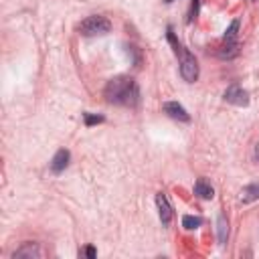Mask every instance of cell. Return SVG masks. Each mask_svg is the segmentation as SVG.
Segmentation results:
<instances>
[{
    "label": "cell",
    "mask_w": 259,
    "mask_h": 259,
    "mask_svg": "<svg viewBox=\"0 0 259 259\" xmlns=\"http://www.w3.org/2000/svg\"><path fill=\"white\" fill-rule=\"evenodd\" d=\"M103 95H105V99L109 103L125 105V107H136L138 101H140L138 83L132 77H127V75H119V77L109 79L107 85H105Z\"/></svg>",
    "instance_id": "cell-1"
},
{
    "label": "cell",
    "mask_w": 259,
    "mask_h": 259,
    "mask_svg": "<svg viewBox=\"0 0 259 259\" xmlns=\"http://www.w3.org/2000/svg\"><path fill=\"white\" fill-rule=\"evenodd\" d=\"M168 40L172 42L174 53L180 57V75H182V79L188 81V83H194V81L198 79V63H196L194 55H192L190 51H186V49L176 40L172 28H168Z\"/></svg>",
    "instance_id": "cell-2"
},
{
    "label": "cell",
    "mask_w": 259,
    "mask_h": 259,
    "mask_svg": "<svg viewBox=\"0 0 259 259\" xmlns=\"http://www.w3.org/2000/svg\"><path fill=\"white\" fill-rule=\"evenodd\" d=\"M111 28V22L101 16V14H93V16H87L85 20H81L79 24V32L83 36H95V34H105L109 32Z\"/></svg>",
    "instance_id": "cell-3"
},
{
    "label": "cell",
    "mask_w": 259,
    "mask_h": 259,
    "mask_svg": "<svg viewBox=\"0 0 259 259\" xmlns=\"http://www.w3.org/2000/svg\"><path fill=\"white\" fill-rule=\"evenodd\" d=\"M225 101L243 107V105L249 103V93H247L243 87H239V85H231V87H227V91H225Z\"/></svg>",
    "instance_id": "cell-4"
},
{
    "label": "cell",
    "mask_w": 259,
    "mask_h": 259,
    "mask_svg": "<svg viewBox=\"0 0 259 259\" xmlns=\"http://www.w3.org/2000/svg\"><path fill=\"white\" fill-rule=\"evenodd\" d=\"M164 113H168L172 119H178V121H190L188 111L178 101H166L164 103Z\"/></svg>",
    "instance_id": "cell-5"
},
{
    "label": "cell",
    "mask_w": 259,
    "mask_h": 259,
    "mask_svg": "<svg viewBox=\"0 0 259 259\" xmlns=\"http://www.w3.org/2000/svg\"><path fill=\"white\" fill-rule=\"evenodd\" d=\"M156 204H158V214H160L162 225H170V221H172V206H170L166 194H162V192L156 194Z\"/></svg>",
    "instance_id": "cell-6"
},
{
    "label": "cell",
    "mask_w": 259,
    "mask_h": 259,
    "mask_svg": "<svg viewBox=\"0 0 259 259\" xmlns=\"http://www.w3.org/2000/svg\"><path fill=\"white\" fill-rule=\"evenodd\" d=\"M69 150H59L57 154H55V158L51 160V170L55 172V174H61L67 166H69Z\"/></svg>",
    "instance_id": "cell-7"
},
{
    "label": "cell",
    "mask_w": 259,
    "mask_h": 259,
    "mask_svg": "<svg viewBox=\"0 0 259 259\" xmlns=\"http://www.w3.org/2000/svg\"><path fill=\"white\" fill-rule=\"evenodd\" d=\"M194 194L200 196V198H204V200H210L214 196V188L210 186V182L206 178H198L194 182Z\"/></svg>",
    "instance_id": "cell-8"
},
{
    "label": "cell",
    "mask_w": 259,
    "mask_h": 259,
    "mask_svg": "<svg viewBox=\"0 0 259 259\" xmlns=\"http://www.w3.org/2000/svg\"><path fill=\"white\" fill-rule=\"evenodd\" d=\"M14 259L16 257H40V249H38V245L36 243H24L20 249H16L14 251V255H12Z\"/></svg>",
    "instance_id": "cell-9"
},
{
    "label": "cell",
    "mask_w": 259,
    "mask_h": 259,
    "mask_svg": "<svg viewBox=\"0 0 259 259\" xmlns=\"http://www.w3.org/2000/svg\"><path fill=\"white\" fill-rule=\"evenodd\" d=\"M241 198H243V202L257 200V198H259V184H249V186H245L243 192H241Z\"/></svg>",
    "instance_id": "cell-10"
},
{
    "label": "cell",
    "mask_w": 259,
    "mask_h": 259,
    "mask_svg": "<svg viewBox=\"0 0 259 259\" xmlns=\"http://www.w3.org/2000/svg\"><path fill=\"white\" fill-rule=\"evenodd\" d=\"M200 225H202V219H200V217H192V214H184V217H182V227L188 229V231L198 229Z\"/></svg>",
    "instance_id": "cell-11"
},
{
    "label": "cell",
    "mask_w": 259,
    "mask_h": 259,
    "mask_svg": "<svg viewBox=\"0 0 259 259\" xmlns=\"http://www.w3.org/2000/svg\"><path fill=\"white\" fill-rule=\"evenodd\" d=\"M219 243L223 245L225 241H227V235H229V225H227V219H225V214H221L219 217Z\"/></svg>",
    "instance_id": "cell-12"
},
{
    "label": "cell",
    "mask_w": 259,
    "mask_h": 259,
    "mask_svg": "<svg viewBox=\"0 0 259 259\" xmlns=\"http://www.w3.org/2000/svg\"><path fill=\"white\" fill-rule=\"evenodd\" d=\"M237 30H239V20H233L231 26H229L227 32H225V42H235V38H237Z\"/></svg>",
    "instance_id": "cell-13"
},
{
    "label": "cell",
    "mask_w": 259,
    "mask_h": 259,
    "mask_svg": "<svg viewBox=\"0 0 259 259\" xmlns=\"http://www.w3.org/2000/svg\"><path fill=\"white\" fill-rule=\"evenodd\" d=\"M83 119H85V125H95V123H101V121H103V115H93V113H83Z\"/></svg>",
    "instance_id": "cell-14"
},
{
    "label": "cell",
    "mask_w": 259,
    "mask_h": 259,
    "mask_svg": "<svg viewBox=\"0 0 259 259\" xmlns=\"http://www.w3.org/2000/svg\"><path fill=\"white\" fill-rule=\"evenodd\" d=\"M79 255H81V257H83V255H85V257H95V249H93V247H85L83 251H79Z\"/></svg>",
    "instance_id": "cell-15"
},
{
    "label": "cell",
    "mask_w": 259,
    "mask_h": 259,
    "mask_svg": "<svg viewBox=\"0 0 259 259\" xmlns=\"http://www.w3.org/2000/svg\"><path fill=\"white\" fill-rule=\"evenodd\" d=\"M198 14V0H192V8H190V20H194Z\"/></svg>",
    "instance_id": "cell-16"
},
{
    "label": "cell",
    "mask_w": 259,
    "mask_h": 259,
    "mask_svg": "<svg viewBox=\"0 0 259 259\" xmlns=\"http://www.w3.org/2000/svg\"><path fill=\"white\" fill-rule=\"evenodd\" d=\"M255 158H259V142H257V146H255Z\"/></svg>",
    "instance_id": "cell-17"
},
{
    "label": "cell",
    "mask_w": 259,
    "mask_h": 259,
    "mask_svg": "<svg viewBox=\"0 0 259 259\" xmlns=\"http://www.w3.org/2000/svg\"><path fill=\"white\" fill-rule=\"evenodd\" d=\"M164 2H172V0H164Z\"/></svg>",
    "instance_id": "cell-18"
}]
</instances>
